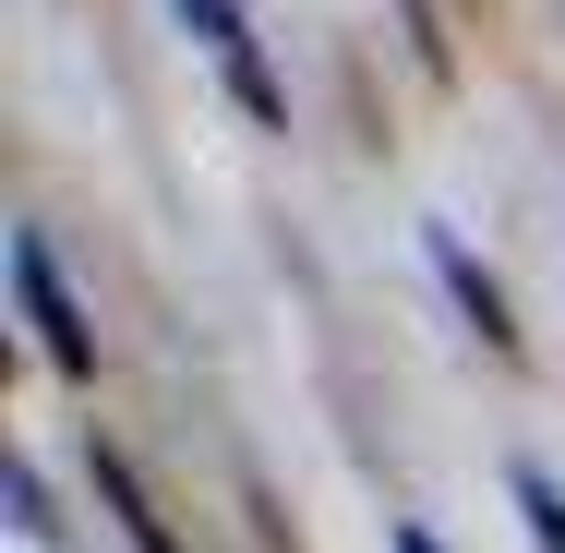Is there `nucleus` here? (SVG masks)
I'll list each match as a JSON object with an SVG mask.
<instances>
[{
    "label": "nucleus",
    "instance_id": "0eeeda50",
    "mask_svg": "<svg viewBox=\"0 0 565 553\" xmlns=\"http://www.w3.org/2000/svg\"><path fill=\"white\" fill-rule=\"evenodd\" d=\"M397 553H446V542H434V530H397Z\"/></svg>",
    "mask_w": 565,
    "mask_h": 553
},
{
    "label": "nucleus",
    "instance_id": "f03ea898",
    "mask_svg": "<svg viewBox=\"0 0 565 553\" xmlns=\"http://www.w3.org/2000/svg\"><path fill=\"white\" fill-rule=\"evenodd\" d=\"M181 24L205 36L217 85H228V97H241L253 120H289V97H277V73H265V49H253V12H241V0H181Z\"/></svg>",
    "mask_w": 565,
    "mask_h": 553
},
{
    "label": "nucleus",
    "instance_id": "f257e3e1",
    "mask_svg": "<svg viewBox=\"0 0 565 553\" xmlns=\"http://www.w3.org/2000/svg\"><path fill=\"white\" fill-rule=\"evenodd\" d=\"M12 289H24V326L49 349V373L61 385H97V337H85V313H73V289H61V265H49L36 228H12Z\"/></svg>",
    "mask_w": 565,
    "mask_h": 553
},
{
    "label": "nucleus",
    "instance_id": "39448f33",
    "mask_svg": "<svg viewBox=\"0 0 565 553\" xmlns=\"http://www.w3.org/2000/svg\"><path fill=\"white\" fill-rule=\"evenodd\" d=\"M518 518H530L542 553H565V481H554V469H518Z\"/></svg>",
    "mask_w": 565,
    "mask_h": 553
},
{
    "label": "nucleus",
    "instance_id": "7ed1b4c3",
    "mask_svg": "<svg viewBox=\"0 0 565 553\" xmlns=\"http://www.w3.org/2000/svg\"><path fill=\"white\" fill-rule=\"evenodd\" d=\"M434 277L457 289V313L481 326V349H493V361H518V313H505V289H493V265H481V253H469L457 228H434Z\"/></svg>",
    "mask_w": 565,
    "mask_h": 553
},
{
    "label": "nucleus",
    "instance_id": "20e7f679",
    "mask_svg": "<svg viewBox=\"0 0 565 553\" xmlns=\"http://www.w3.org/2000/svg\"><path fill=\"white\" fill-rule=\"evenodd\" d=\"M97 506L120 518V542H132V553H193L169 518H157V493L132 481V457H120V445H97Z\"/></svg>",
    "mask_w": 565,
    "mask_h": 553
},
{
    "label": "nucleus",
    "instance_id": "423d86ee",
    "mask_svg": "<svg viewBox=\"0 0 565 553\" xmlns=\"http://www.w3.org/2000/svg\"><path fill=\"white\" fill-rule=\"evenodd\" d=\"M12 530H24V542H61V518H49V481H36V469H12Z\"/></svg>",
    "mask_w": 565,
    "mask_h": 553
}]
</instances>
